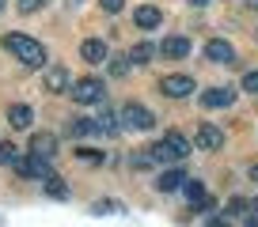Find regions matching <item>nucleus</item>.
Wrapping results in <instances>:
<instances>
[{
    "label": "nucleus",
    "instance_id": "f257e3e1",
    "mask_svg": "<svg viewBox=\"0 0 258 227\" xmlns=\"http://www.w3.org/2000/svg\"><path fill=\"white\" fill-rule=\"evenodd\" d=\"M4 49L16 57L19 65H31V68L46 65V46L34 42V38H27V34H4Z\"/></svg>",
    "mask_w": 258,
    "mask_h": 227
},
{
    "label": "nucleus",
    "instance_id": "f03ea898",
    "mask_svg": "<svg viewBox=\"0 0 258 227\" xmlns=\"http://www.w3.org/2000/svg\"><path fill=\"white\" fill-rule=\"evenodd\" d=\"M73 102H80V106H91V102H103V95H106V87H103V80H95V76H84V80H76L73 83Z\"/></svg>",
    "mask_w": 258,
    "mask_h": 227
},
{
    "label": "nucleus",
    "instance_id": "7ed1b4c3",
    "mask_svg": "<svg viewBox=\"0 0 258 227\" xmlns=\"http://www.w3.org/2000/svg\"><path fill=\"white\" fill-rule=\"evenodd\" d=\"M121 125H125V129L145 133V129H152V125H156V118H152V110H148V106L125 102V106H121Z\"/></svg>",
    "mask_w": 258,
    "mask_h": 227
},
{
    "label": "nucleus",
    "instance_id": "20e7f679",
    "mask_svg": "<svg viewBox=\"0 0 258 227\" xmlns=\"http://www.w3.org/2000/svg\"><path fill=\"white\" fill-rule=\"evenodd\" d=\"M194 144L202 148V152H220V148H224V133H220L213 122H202L198 133H194Z\"/></svg>",
    "mask_w": 258,
    "mask_h": 227
},
{
    "label": "nucleus",
    "instance_id": "39448f33",
    "mask_svg": "<svg viewBox=\"0 0 258 227\" xmlns=\"http://www.w3.org/2000/svg\"><path fill=\"white\" fill-rule=\"evenodd\" d=\"M160 91H163L167 98H186V95H194L198 87H194V80H190V76L175 72V76H163V80H160Z\"/></svg>",
    "mask_w": 258,
    "mask_h": 227
},
{
    "label": "nucleus",
    "instance_id": "423d86ee",
    "mask_svg": "<svg viewBox=\"0 0 258 227\" xmlns=\"http://www.w3.org/2000/svg\"><path fill=\"white\" fill-rule=\"evenodd\" d=\"M73 76H69V68L64 65H49L46 68V91L49 95H64V91H73Z\"/></svg>",
    "mask_w": 258,
    "mask_h": 227
},
{
    "label": "nucleus",
    "instance_id": "0eeeda50",
    "mask_svg": "<svg viewBox=\"0 0 258 227\" xmlns=\"http://www.w3.org/2000/svg\"><path fill=\"white\" fill-rule=\"evenodd\" d=\"M19 174H23V178H53V170H49V159H38V155H23V159H19Z\"/></svg>",
    "mask_w": 258,
    "mask_h": 227
},
{
    "label": "nucleus",
    "instance_id": "6e6552de",
    "mask_svg": "<svg viewBox=\"0 0 258 227\" xmlns=\"http://www.w3.org/2000/svg\"><path fill=\"white\" fill-rule=\"evenodd\" d=\"M235 102V91L232 87H209L202 95V106L205 110H224V106H232Z\"/></svg>",
    "mask_w": 258,
    "mask_h": 227
},
{
    "label": "nucleus",
    "instance_id": "1a4fd4ad",
    "mask_svg": "<svg viewBox=\"0 0 258 227\" xmlns=\"http://www.w3.org/2000/svg\"><path fill=\"white\" fill-rule=\"evenodd\" d=\"M205 57H209L213 65H232V61H235V49H232V42L213 38L209 46H205Z\"/></svg>",
    "mask_w": 258,
    "mask_h": 227
},
{
    "label": "nucleus",
    "instance_id": "9d476101",
    "mask_svg": "<svg viewBox=\"0 0 258 227\" xmlns=\"http://www.w3.org/2000/svg\"><path fill=\"white\" fill-rule=\"evenodd\" d=\"M31 155H38V159H53V155H57V137H53V133H34V137H31Z\"/></svg>",
    "mask_w": 258,
    "mask_h": 227
},
{
    "label": "nucleus",
    "instance_id": "9b49d317",
    "mask_svg": "<svg viewBox=\"0 0 258 227\" xmlns=\"http://www.w3.org/2000/svg\"><path fill=\"white\" fill-rule=\"evenodd\" d=\"M190 38H163L160 42V57H167V61H182V57H190Z\"/></svg>",
    "mask_w": 258,
    "mask_h": 227
},
{
    "label": "nucleus",
    "instance_id": "f8f14e48",
    "mask_svg": "<svg viewBox=\"0 0 258 227\" xmlns=\"http://www.w3.org/2000/svg\"><path fill=\"white\" fill-rule=\"evenodd\" d=\"M133 23H137L141 31H156V27L163 23V12H160V8H152V4H145V8L133 12Z\"/></svg>",
    "mask_w": 258,
    "mask_h": 227
},
{
    "label": "nucleus",
    "instance_id": "ddd939ff",
    "mask_svg": "<svg viewBox=\"0 0 258 227\" xmlns=\"http://www.w3.org/2000/svg\"><path fill=\"white\" fill-rule=\"evenodd\" d=\"M186 182H190V178H186L182 170H178V167H171V170H163V174H160L156 189H160V193H175V189H182Z\"/></svg>",
    "mask_w": 258,
    "mask_h": 227
},
{
    "label": "nucleus",
    "instance_id": "4468645a",
    "mask_svg": "<svg viewBox=\"0 0 258 227\" xmlns=\"http://www.w3.org/2000/svg\"><path fill=\"white\" fill-rule=\"evenodd\" d=\"M80 57L88 61V65H103V61H106V42L103 38H88L80 46Z\"/></svg>",
    "mask_w": 258,
    "mask_h": 227
},
{
    "label": "nucleus",
    "instance_id": "2eb2a0df",
    "mask_svg": "<svg viewBox=\"0 0 258 227\" xmlns=\"http://www.w3.org/2000/svg\"><path fill=\"white\" fill-rule=\"evenodd\" d=\"M156 53H160V46H152V42H137V46L125 53V61H129V65H148Z\"/></svg>",
    "mask_w": 258,
    "mask_h": 227
},
{
    "label": "nucleus",
    "instance_id": "dca6fc26",
    "mask_svg": "<svg viewBox=\"0 0 258 227\" xmlns=\"http://www.w3.org/2000/svg\"><path fill=\"white\" fill-rule=\"evenodd\" d=\"M8 122H12V129H31V122H34L31 106H23V102H12V106H8Z\"/></svg>",
    "mask_w": 258,
    "mask_h": 227
},
{
    "label": "nucleus",
    "instance_id": "f3484780",
    "mask_svg": "<svg viewBox=\"0 0 258 227\" xmlns=\"http://www.w3.org/2000/svg\"><path fill=\"white\" fill-rule=\"evenodd\" d=\"M91 133H99V125L91 118H73L69 122V137H91Z\"/></svg>",
    "mask_w": 258,
    "mask_h": 227
},
{
    "label": "nucleus",
    "instance_id": "a211bd4d",
    "mask_svg": "<svg viewBox=\"0 0 258 227\" xmlns=\"http://www.w3.org/2000/svg\"><path fill=\"white\" fill-rule=\"evenodd\" d=\"M163 140H167V144L175 148V155H178V159H186V155L194 152V144H190V140L182 137V133H167V137H163Z\"/></svg>",
    "mask_w": 258,
    "mask_h": 227
},
{
    "label": "nucleus",
    "instance_id": "6ab92c4d",
    "mask_svg": "<svg viewBox=\"0 0 258 227\" xmlns=\"http://www.w3.org/2000/svg\"><path fill=\"white\" fill-rule=\"evenodd\" d=\"M152 159L156 163H178V155H175V148H171L167 140H156L152 144Z\"/></svg>",
    "mask_w": 258,
    "mask_h": 227
},
{
    "label": "nucleus",
    "instance_id": "aec40b11",
    "mask_svg": "<svg viewBox=\"0 0 258 227\" xmlns=\"http://www.w3.org/2000/svg\"><path fill=\"white\" fill-rule=\"evenodd\" d=\"M19 159H23V152H19L12 140H4V144H0V163H4V167H19Z\"/></svg>",
    "mask_w": 258,
    "mask_h": 227
},
{
    "label": "nucleus",
    "instance_id": "412c9836",
    "mask_svg": "<svg viewBox=\"0 0 258 227\" xmlns=\"http://www.w3.org/2000/svg\"><path fill=\"white\" fill-rule=\"evenodd\" d=\"M129 167H133V170H148V167H156L152 148H141V152H133V155H129Z\"/></svg>",
    "mask_w": 258,
    "mask_h": 227
},
{
    "label": "nucleus",
    "instance_id": "4be33fe9",
    "mask_svg": "<svg viewBox=\"0 0 258 227\" xmlns=\"http://www.w3.org/2000/svg\"><path fill=\"white\" fill-rule=\"evenodd\" d=\"M182 193H186V201H190V204H202V201H205V186H202L198 178H190V182H186V186H182Z\"/></svg>",
    "mask_w": 258,
    "mask_h": 227
},
{
    "label": "nucleus",
    "instance_id": "5701e85b",
    "mask_svg": "<svg viewBox=\"0 0 258 227\" xmlns=\"http://www.w3.org/2000/svg\"><path fill=\"white\" fill-rule=\"evenodd\" d=\"M46 193H49V197H57V201H64V197H69V186H64V182L53 174V178H46Z\"/></svg>",
    "mask_w": 258,
    "mask_h": 227
},
{
    "label": "nucleus",
    "instance_id": "b1692460",
    "mask_svg": "<svg viewBox=\"0 0 258 227\" xmlns=\"http://www.w3.org/2000/svg\"><path fill=\"white\" fill-rule=\"evenodd\" d=\"M99 133H118V118H114V113L110 110H103V118H99Z\"/></svg>",
    "mask_w": 258,
    "mask_h": 227
},
{
    "label": "nucleus",
    "instance_id": "393cba45",
    "mask_svg": "<svg viewBox=\"0 0 258 227\" xmlns=\"http://www.w3.org/2000/svg\"><path fill=\"white\" fill-rule=\"evenodd\" d=\"M76 159H84V163H103V152H95V148H80V152H76Z\"/></svg>",
    "mask_w": 258,
    "mask_h": 227
},
{
    "label": "nucleus",
    "instance_id": "a878e982",
    "mask_svg": "<svg viewBox=\"0 0 258 227\" xmlns=\"http://www.w3.org/2000/svg\"><path fill=\"white\" fill-rule=\"evenodd\" d=\"M228 216H247V201H243V197L228 201Z\"/></svg>",
    "mask_w": 258,
    "mask_h": 227
},
{
    "label": "nucleus",
    "instance_id": "bb28decb",
    "mask_svg": "<svg viewBox=\"0 0 258 227\" xmlns=\"http://www.w3.org/2000/svg\"><path fill=\"white\" fill-rule=\"evenodd\" d=\"M243 91L258 95V68H254V72H247V76H243Z\"/></svg>",
    "mask_w": 258,
    "mask_h": 227
},
{
    "label": "nucleus",
    "instance_id": "cd10ccee",
    "mask_svg": "<svg viewBox=\"0 0 258 227\" xmlns=\"http://www.w3.org/2000/svg\"><path fill=\"white\" fill-rule=\"evenodd\" d=\"M42 4H46V0H19V12H23V16H31V12H38Z\"/></svg>",
    "mask_w": 258,
    "mask_h": 227
},
{
    "label": "nucleus",
    "instance_id": "c85d7f7f",
    "mask_svg": "<svg viewBox=\"0 0 258 227\" xmlns=\"http://www.w3.org/2000/svg\"><path fill=\"white\" fill-rule=\"evenodd\" d=\"M118 208H121L118 201H95V208H91V212H99V216H103V212H118Z\"/></svg>",
    "mask_w": 258,
    "mask_h": 227
},
{
    "label": "nucleus",
    "instance_id": "c756f323",
    "mask_svg": "<svg viewBox=\"0 0 258 227\" xmlns=\"http://www.w3.org/2000/svg\"><path fill=\"white\" fill-rule=\"evenodd\" d=\"M125 68H129V65H125V57H121V61H114V65H110V72H114V76H125Z\"/></svg>",
    "mask_w": 258,
    "mask_h": 227
},
{
    "label": "nucleus",
    "instance_id": "7c9ffc66",
    "mask_svg": "<svg viewBox=\"0 0 258 227\" xmlns=\"http://www.w3.org/2000/svg\"><path fill=\"white\" fill-rule=\"evenodd\" d=\"M103 8L114 16V12H121V0H103Z\"/></svg>",
    "mask_w": 258,
    "mask_h": 227
},
{
    "label": "nucleus",
    "instance_id": "2f4dec72",
    "mask_svg": "<svg viewBox=\"0 0 258 227\" xmlns=\"http://www.w3.org/2000/svg\"><path fill=\"white\" fill-rule=\"evenodd\" d=\"M243 4H247V8H250V12H258V0H243Z\"/></svg>",
    "mask_w": 258,
    "mask_h": 227
},
{
    "label": "nucleus",
    "instance_id": "473e14b6",
    "mask_svg": "<svg viewBox=\"0 0 258 227\" xmlns=\"http://www.w3.org/2000/svg\"><path fill=\"white\" fill-rule=\"evenodd\" d=\"M250 182H258V163H254V167H250Z\"/></svg>",
    "mask_w": 258,
    "mask_h": 227
},
{
    "label": "nucleus",
    "instance_id": "72a5a7b5",
    "mask_svg": "<svg viewBox=\"0 0 258 227\" xmlns=\"http://www.w3.org/2000/svg\"><path fill=\"white\" fill-rule=\"evenodd\" d=\"M190 4H194V8H205V4H209V0H190Z\"/></svg>",
    "mask_w": 258,
    "mask_h": 227
},
{
    "label": "nucleus",
    "instance_id": "f704fd0d",
    "mask_svg": "<svg viewBox=\"0 0 258 227\" xmlns=\"http://www.w3.org/2000/svg\"><path fill=\"white\" fill-rule=\"evenodd\" d=\"M4 4H8V0H0V12H4Z\"/></svg>",
    "mask_w": 258,
    "mask_h": 227
}]
</instances>
